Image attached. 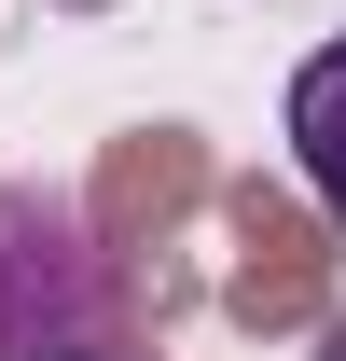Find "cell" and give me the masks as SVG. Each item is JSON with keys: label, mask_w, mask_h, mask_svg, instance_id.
<instances>
[{"label": "cell", "mask_w": 346, "mask_h": 361, "mask_svg": "<svg viewBox=\"0 0 346 361\" xmlns=\"http://www.w3.org/2000/svg\"><path fill=\"white\" fill-rule=\"evenodd\" d=\"M319 361H346V319H333V334H319Z\"/></svg>", "instance_id": "3957f363"}, {"label": "cell", "mask_w": 346, "mask_h": 361, "mask_svg": "<svg viewBox=\"0 0 346 361\" xmlns=\"http://www.w3.org/2000/svg\"><path fill=\"white\" fill-rule=\"evenodd\" d=\"M291 167L319 209H346V42H319L291 70Z\"/></svg>", "instance_id": "7a4b0ae2"}, {"label": "cell", "mask_w": 346, "mask_h": 361, "mask_svg": "<svg viewBox=\"0 0 346 361\" xmlns=\"http://www.w3.org/2000/svg\"><path fill=\"white\" fill-rule=\"evenodd\" d=\"M0 361H97V250L70 195H0Z\"/></svg>", "instance_id": "6da1fadb"}]
</instances>
